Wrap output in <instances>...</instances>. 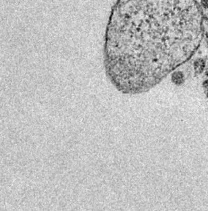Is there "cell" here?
<instances>
[{"label":"cell","instance_id":"6da1fadb","mask_svg":"<svg viewBox=\"0 0 208 211\" xmlns=\"http://www.w3.org/2000/svg\"><path fill=\"white\" fill-rule=\"evenodd\" d=\"M201 38L190 0H118L105 36L106 76L123 93L145 92L190 58Z\"/></svg>","mask_w":208,"mask_h":211},{"label":"cell","instance_id":"7a4b0ae2","mask_svg":"<svg viewBox=\"0 0 208 211\" xmlns=\"http://www.w3.org/2000/svg\"><path fill=\"white\" fill-rule=\"evenodd\" d=\"M173 81L176 82V83H179L180 82H182V75L180 72H176V73L174 74L173 77Z\"/></svg>","mask_w":208,"mask_h":211},{"label":"cell","instance_id":"3957f363","mask_svg":"<svg viewBox=\"0 0 208 211\" xmlns=\"http://www.w3.org/2000/svg\"><path fill=\"white\" fill-rule=\"evenodd\" d=\"M202 3L206 7H208V0H202Z\"/></svg>","mask_w":208,"mask_h":211}]
</instances>
